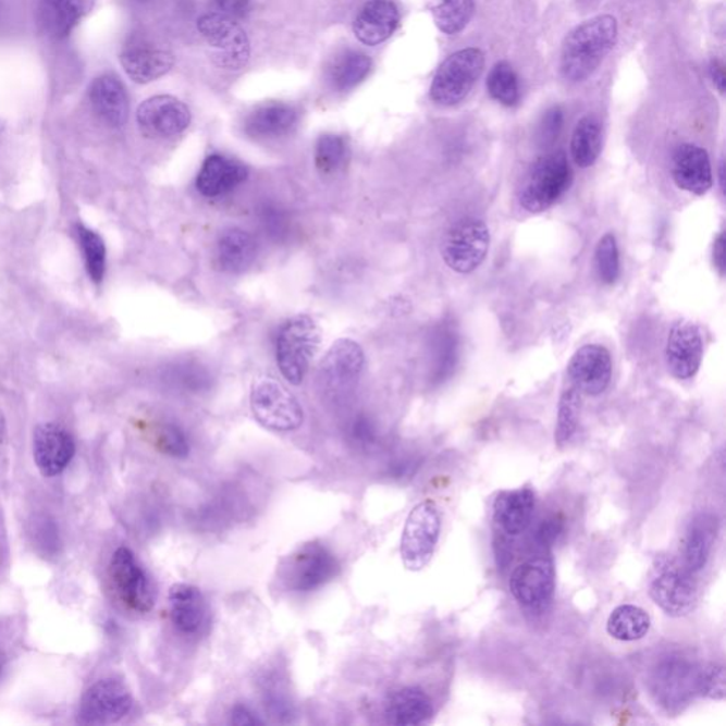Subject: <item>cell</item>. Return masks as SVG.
Listing matches in <instances>:
<instances>
[{"label":"cell","instance_id":"13","mask_svg":"<svg viewBox=\"0 0 726 726\" xmlns=\"http://www.w3.org/2000/svg\"><path fill=\"white\" fill-rule=\"evenodd\" d=\"M509 590L522 606L542 611L554 598V562L547 556L532 557L524 562L510 575Z\"/></svg>","mask_w":726,"mask_h":726},{"label":"cell","instance_id":"24","mask_svg":"<svg viewBox=\"0 0 726 726\" xmlns=\"http://www.w3.org/2000/svg\"><path fill=\"white\" fill-rule=\"evenodd\" d=\"M94 7L96 0H40V25L51 39L63 40L90 15Z\"/></svg>","mask_w":726,"mask_h":726},{"label":"cell","instance_id":"29","mask_svg":"<svg viewBox=\"0 0 726 726\" xmlns=\"http://www.w3.org/2000/svg\"><path fill=\"white\" fill-rule=\"evenodd\" d=\"M257 256L255 237L238 227L220 233L217 243L218 266L224 273L238 274L253 264Z\"/></svg>","mask_w":726,"mask_h":726},{"label":"cell","instance_id":"39","mask_svg":"<svg viewBox=\"0 0 726 726\" xmlns=\"http://www.w3.org/2000/svg\"><path fill=\"white\" fill-rule=\"evenodd\" d=\"M490 96L500 104L513 107L519 101V84L513 65L507 62L496 63L487 79Z\"/></svg>","mask_w":726,"mask_h":726},{"label":"cell","instance_id":"54","mask_svg":"<svg viewBox=\"0 0 726 726\" xmlns=\"http://www.w3.org/2000/svg\"><path fill=\"white\" fill-rule=\"evenodd\" d=\"M138 2H147V0H138Z\"/></svg>","mask_w":726,"mask_h":726},{"label":"cell","instance_id":"19","mask_svg":"<svg viewBox=\"0 0 726 726\" xmlns=\"http://www.w3.org/2000/svg\"><path fill=\"white\" fill-rule=\"evenodd\" d=\"M704 356L700 328L690 321H680L669 331L665 359L674 378L680 381L694 378Z\"/></svg>","mask_w":726,"mask_h":726},{"label":"cell","instance_id":"42","mask_svg":"<svg viewBox=\"0 0 726 726\" xmlns=\"http://www.w3.org/2000/svg\"><path fill=\"white\" fill-rule=\"evenodd\" d=\"M157 442L161 452L168 456L184 458L189 454V442L185 433L175 424H163L159 429Z\"/></svg>","mask_w":726,"mask_h":726},{"label":"cell","instance_id":"1","mask_svg":"<svg viewBox=\"0 0 726 726\" xmlns=\"http://www.w3.org/2000/svg\"><path fill=\"white\" fill-rule=\"evenodd\" d=\"M617 40V21L611 15L589 19L566 36L561 54V72L570 83L588 79Z\"/></svg>","mask_w":726,"mask_h":726},{"label":"cell","instance_id":"16","mask_svg":"<svg viewBox=\"0 0 726 726\" xmlns=\"http://www.w3.org/2000/svg\"><path fill=\"white\" fill-rule=\"evenodd\" d=\"M365 368V354L353 340H339L328 350L320 368L321 383L328 392L341 395L353 391Z\"/></svg>","mask_w":726,"mask_h":726},{"label":"cell","instance_id":"45","mask_svg":"<svg viewBox=\"0 0 726 726\" xmlns=\"http://www.w3.org/2000/svg\"><path fill=\"white\" fill-rule=\"evenodd\" d=\"M210 7H212V13L237 22L250 13L251 0H210Z\"/></svg>","mask_w":726,"mask_h":726},{"label":"cell","instance_id":"21","mask_svg":"<svg viewBox=\"0 0 726 726\" xmlns=\"http://www.w3.org/2000/svg\"><path fill=\"white\" fill-rule=\"evenodd\" d=\"M672 175L680 189L705 195L714 184L709 152L694 144H682L674 151Z\"/></svg>","mask_w":726,"mask_h":726},{"label":"cell","instance_id":"23","mask_svg":"<svg viewBox=\"0 0 726 726\" xmlns=\"http://www.w3.org/2000/svg\"><path fill=\"white\" fill-rule=\"evenodd\" d=\"M88 98L94 112L112 128H121L128 120V94L119 77L104 74L94 79Z\"/></svg>","mask_w":726,"mask_h":726},{"label":"cell","instance_id":"15","mask_svg":"<svg viewBox=\"0 0 726 726\" xmlns=\"http://www.w3.org/2000/svg\"><path fill=\"white\" fill-rule=\"evenodd\" d=\"M190 111L172 96H155L138 107L137 123L148 138L176 137L190 125Z\"/></svg>","mask_w":726,"mask_h":726},{"label":"cell","instance_id":"25","mask_svg":"<svg viewBox=\"0 0 726 726\" xmlns=\"http://www.w3.org/2000/svg\"><path fill=\"white\" fill-rule=\"evenodd\" d=\"M248 172L243 163L234 159L212 155L204 162L196 177V187L206 198H219L231 194L247 180Z\"/></svg>","mask_w":726,"mask_h":726},{"label":"cell","instance_id":"32","mask_svg":"<svg viewBox=\"0 0 726 726\" xmlns=\"http://www.w3.org/2000/svg\"><path fill=\"white\" fill-rule=\"evenodd\" d=\"M602 152V125L596 116L587 115L579 121L570 140V153L576 165L590 168Z\"/></svg>","mask_w":726,"mask_h":726},{"label":"cell","instance_id":"49","mask_svg":"<svg viewBox=\"0 0 726 726\" xmlns=\"http://www.w3.org/2000/svg\"><path fill=\"white\" fill-rule=\"evenodd\" d=\"M231 724L237 726H255L263 725L264 721L260 719L248 706L243 704L234 705L231 712Z\"/></svg>","mask_w":726,"mask_h":726},{"label":"cell","instance_id":"38","mask_svg":"<svg viewBox=\"0 0 726 726\" xmlns=\"http://www.w3.org/2000/svg\"><path fill=\"white\" fill-rule=\"evenodd\" d=\"M580 414V392L574 386L565 389L557 409V424L555 430V443L557 447H564L574 438L578 429Z\"/></svg>","mask_w":726,"mask_h":726},{"label":"cell","instance_id":"18","mask_svg":"<svg viewBox=\"0 0 726 726\" xmlns=\"http://www.w3.org/2000/svg\"><path fill=\"white\" fill-rule=\"evenodd\" d=\"M76 444L72 434L62 426L44 423L37 426L33 434V458L39 471L45 477L62 475L72 463Z\"/></svg>","mask_w":726,"mask_h":726},{"label":"cell","instance_id":"47","mask_svg":"<svg viewBox=\"0 0 726 726\" xmlns=\"http://www.w3.org/2000/svg\"><path fill=\"white\" fill-rule=\"evenodd\" d=\"M349 432L353 435L354 442L360 444V446H368L377 438V429H374L373 421L367 418V416L355 418L353 423H350Z\"/></svg>","mask_w":726,"mask_h":726},{"label":"cell","instance_id":"43","mask_svg":"<svg viewBox=\"0 0 726 726\" xmlns=\"http://www.w3.org/2000/svg\"><path fill=\"white\" fill-rule=\"evenodd\" d=\"M172 381L182 385V387L189 389V391H200L201 387L208 386L210 381L209 373L200 365L181 364L171 369Z\"/></svg>","mask_w":726,"mask_h":726},{"label":"cell","instance_id":"14","mask_svg":"<svg viewBox=\"0 0 726 726\" xmlns=\"http://www.w3.org/2000/svg\"><path fill=\"white\" fill-rule=\"evenodd\" d=\"M697 674L694 664L681 657H669L654 669L651 691L665 709L680 710L697 696Z\"/></svg>","mask_w":726,"mask_h":726},{"label":"cell","instance_id":"40","mask_svg":"<svg viewBox=\"0 0 726 726\" xmlns=\"http://www.w3.org/2000/svg\"><path fill=\"white\" fill-rule=\"evenodd\" d=\"M598 278L606 285L615 284L620 275V251L615 234L607 233L599 241L594 251Z\"/></svg>","mask_w":726,"mask_h":726},{"label":"cell","instance_id":"22","mask_svg":"<svg viewBox=\"0 0 726 726\" xmlns=\"http://www.w3.org/2000/svg\"><path fill=\"white\" fill-rule=\"evenodd\" d=\"M401 15L392 0H369L354 22L360 44L378 46L386 41L399 26Z\"/></svg>","mask_w":726,"mask_h":726},{"label":"cell","instance_id":"26","mask_svg":"<svg viewBox=\"0 0 726 726\" xmlns=\"http://www.w3.org/2000/svg\"><path fill=\"white\" fill-rule=\"evenodd\" d=\"M171 620L185 636L199 633L206 620V603L198 588L176 583L170 590Z\"/></svg>","mask_w":726,"mask_h":726},{"label":"cell","instance_id":"46","mask_svg":"<svg viewBox=\"0 0 726 726\" xmlns=\"http://www.w3.org/2000/svg\"><path fill=\"white\" fill-rule=\"evenodd\" d=\"M564 126V111L559 107L547 110L540 125V139L542 144L550 145L559 137Z\"/></svg>","mask_w":726,"mask_h":726},{"label":"cell","instance_id":"44","mask_svg":"<svg viewBox=\"0 0 726 726\" xmlns=\"http://www.w3.org/2000/svg\"><path fill=\"white\" fill-rule=\"evenodd\" d=\"M260 223L263 226L264 232L269 234L270 237L280 241L281 237H284L288 231V219L287 214L284 213L283 209H280L275 205H264L260 209Z\"/></svg>","mask_w":726,"mask_h":726},{"label":"cell","instance_id":"10","mask_svg":"<svg viewBox=\"0 0 726 726\" xmlns=\"http://www.w3.org/2000/svg\"><path fill=\"white\" fill-rule=\"evenodd\" d=\"M198 29L212 50L213 62L226 70H241L250 59V41L233 19L208 13L198 21Z\"/></svg>","mask_w":726,"mask_h":726},{"label":"cell","instance_id":"31","mask_svg":"<svg viewBox=\"0 0 726 726\" xmlns=\"http://www.w3.org/2000/svg\"><path fill=\"white\" fill-rule=\"evenodd\" d=\"M715 537V521L710 515L702 514L691 524L687 533L686 547H684V559L691 573H700L705 568Z\"/></svg>","mask_w":726,"mask_h":726},{"label":"cell","instance_id":"48","mask_svg":"<svg viewBox=\"0 0 726 726\" xmlns=\"http://www.w3.org/2000/svg\"><path fill=\"white\" fill-rule=\"evenodd\" d=\"M562 528H564V524H562L559 518L545 519V521H542L540 528H538L537 542L542 546H550L559 537Z\"/></svg>","mask_w":726,"mask_h":726},{"label":"cell","instance_id":"3","mask_svg":"<svg viewBox=\"0 0 726 726\" xmlns=\"http://www.w3.org/2000/svg\"><path fill=\"white\" fill-rule=\"evenodd\" d=\"M574 172L564 152L538 159L519 189V204L529 213L552 208L573 185Z\"/></svg>","mask_w":726,"mask_h":726},{"label":"cell","instance_id":"7","mask_svg":"<svg viewBox=\"0 0 726 726\" xmlns=\"http://www.w3.org/2000/svg\"><path fill=\"white\" fill-rule=\"evenodd\" d=\"M250 406L256 420L271 432H293L304 421L299 402L273 378H260L253 383Z\"/></svg>","mask_w":726,"mask_h":726},{"label":"cell","instance_id":"17","mask_svg":"<svg viewBox=\"0 0 726 726\" xmlns=\"http://www.w3.org/2000/svg\"><path fill=\"white\" fill-rule=\"evenodd\" d=\"M612 373V355L603 345H583L576 350L568 365L570 386L589 396H598L606 391L611 385Z\"/></svg>","mask_w":726,"mask_h":726},{"label":"cell","instance_id":"30","mask_svg":"<svg viewBox=\"0 0 726 726\" xmlns=\"http://www.w3.org/2000/svg\"><path fill=\"white\" fill-rule=\"evenodd\" d=\"M297 123L298 114L292 106L273 102L253 111L246 119L245 131L257 139L279 138L292 133Z\"/></svg>","mask_w":726,"mask_h":726},{"label":"cell","instance_id":"37","mask_svg":"<svg viewBox=\"0 0 726 726\" xmlns=\"http://www.w3.org/2000/svg\"><path fill=\"white\" fill-rule=\"evenodd\" d=\"M349 151L345 139L335 134H325L318 139L316 148V167L322 176H334L344 170L348 162Z\"/></svg>","mask_w":726,"mask_h":726},{"label":"cell","instance_id":"6","mask_svg":"<svg viewBox=\"0 0 726 726\" xmlns=\"http://www.w3.org/2000/svg\"><path fill=\"white\" fill-rule=\"evenodd\" d=\"M485 59L479 49H464L440 65L430 87V98L438 106L454 107L470 94L479 82Z\"/></svg>","mask_w":726,"mask_h":726},{"label":"cell","instance_id":"2","mask_svg":"<svg viewBox=\"0 0 726 726\" xmlns=\"http://www.w3.org/2000/svg\"><path fill=\"white\" fill-rule=\"evenodd\" d=\"M321 345V330L309 316H295L280 328L275 356L280 372L293 385H302Z\"/></svg>","mask_w":726,"mask_h":726},{"label":"cell","instance_id":"33","mask_svg":"<svg viewBox=\"0 0 726 726\" xmlns=\"http://www.w3.org/2000/svg\"><path fill=\"white\" fill-rule=\"evenodd\" d=\"M372 60L359 51H346L332 63L328 79L336 91H349L369 76Z\"/></svg>","mask_w":726,"mask_h":726},{"label":"cell","instance_id":"20","mask_svg":"<svg viewBox=\"0 0 726 726\" xmlns=\"http://www.w3.org/2000/svg\"><path fill=\"white\" fill-rule=\"evenodd\" d=\"M120 62L126 76L133 82L148 84L165 76L175 60L171 51L145 39H134L124 47Z\"/></svg>","mask_w":726,"mask_h":726},{"label":"cell","instance_id":"28","mask_svg":"<svg viewBox=\"0 0 726 726\" xmlns=\"http://www.w3.org/2000/svg\"><path fill=\"white\" fill-rule=\"evenodd\" d=\"M432 715L433 702L418 687L402 688L386 702L385 718L389 725H421L428 723Z\"/></svg>","mask_w":726,"mask_h":726},{"label":"cell","instance_id":"51","mask_svg":"<svg viewBox=\"0 0 726 726\" xmlns=\"http://www.w3.org/2000/svg\"><path fill=\"white\" fill-rule=\"evenodd\" d=\"M711 77L714 82L715 87L718 88L721 93L725 91V70L723 63L714 62L711 64Z\"/></svg>","mask_w":726,"mask_h":726},{"label":"cell","instance_id":"4","mask_svg":"<svg viewBox=\"0 0 726 726\" xmlns=\"http://www.w3.org/2000/svg\"><path fill=\"white\" fill-rule=\"evenodd\" d=\"M649 593L654 603L669 616L681 617L694 611L698 590L692 573L673 557L662 556L654 562L649 580Z\"/></svg>","mask_w":726,"mask_h":726},{"label":"cell","instance_id":"27","mask_svg":"<svg viewBox=\"0 0 726 726\" xmlns=\"http://www.w3.org/2000/svg\"><path fill=\"white\" fill-rule=\"evenodd\" d=\"M536 509V494L529 489L507 491L499 495L494 504V519L509 537L527 531Z\"/></svg>","mask_w":726,"mask_h":726},{"label":"cell","instance_id":"35","mask_svg":"<svg viewBox=\"0 0 726 726\" xmlns=\"http://www.w3.org/2000/svg\"><path fill=\"white\" fill-rule=\"evenodd\" d=\"M430 12L440 32L458 35L475 15V0H432Z\"/></svg>","mask_w":726,"mask_h":726},{"label":"cell","instance_id":"9","mask_svg":"<svg viewBox=\"0 0 726 726\" xmlns=\"http://www.w3.org/2000/svg\"><path fill=\"white\" fill-rule=\"evenodd\" d=\"M490 231L480 219H462L450 229L442 245L444 263L458 274H470L485 260Z\"/></svg>","mask_w":726,"mask_h":726},{"label":"cell","instance_id":"53","mask_svg":"<svg viewBox=\"0 0 726 726\" xmlns=\"http://www.w3.org/2000/svg\"><path fill=\"white\" fill-rule=\"evenodd\" d=\"M4 128H7V124H4V121L0 119V134L3 133Z\"/></svg>","mask_w":726,"mask_h":726},{"label":"cell","instance_id":"36","mask_svg":"<svg viewBox=\"0 0 726 726\" xmlns=\"http://www.w3.org/2000/svg\"><path fill=\"white\" fill-rule=\"evenodd\" d=\"M74 233L78 241L79 248L83 251L84 264L88 278L96 284L102 283L107 270V248L102 237L93 229L84 226L83 223H77L74 226Z\"/></svg>","mask_w":726,"mask_h":726},{"label":"cell","instance_id":"11","mask_svg":"<svg viewBox=\"0 0 726 726\" xmlns=\"http://www.w3.org/2000/svg\"><path fill=\"white\" fill-rule=\"evenodd\" d=\"M110 576L115 592L125 606L138 613L152 611L155 594L147 573L134 552L121 546L111 557Z\"/></svg>","mask_w":726,"mask_h":726},{"label":"cell","instance_id":"52","mask_svg":"<svg viewBox=\"0 0 726 726\" xmlns=\"http://www.w3.org/2000/svg\"><path fill=\"white\" fill-rule=\"evenodd\" d=\"M724 177H725L724 176V162L721 161V163H719V185H721V190H723V192L725 189V187H724L725 186L724 185Z\"/></svg>","mask_w":726,"mask_h":726},{"label":"cell","instance_id":"34","mask_svg":"<svg viewBox=\"0 0 726 726\" xmlns=\"http://www.w3.org/2000/svg\"><path fill=\"white\" fill-rule=\"evenodd\" d=\"M651 626L649 613L633 604H623L612 612L607 620V631L613 639L636 641L648 636Z\"/></svg>","mask_w":726,"mask_h":726},{"label":"cell","instance_id":"5","mask_svg":"<svg viewBox=\"0 0 726 726\" xmlns=\"http://www.w3.org/2000/svg\"><path fill=\"white\" fill-rule=\"evenodd\" d=\"M442 531V515L433 501L426 500L410 510L401 541L403 565L420 573L430 564Z\"/></svg>","mask_w":726,"mask_h":726},{"label":"cell","instance_id":"8","mask_svg":"<svg viewBox=\"0 0 726 726\" xmlns=\"http://www.w3.org/2000/svg\"><path fill=\"white\" fill-rule=\"evenodd\" d=\"M339 573L335 555L320 542H309L284 562L280 576L292 592L308 593L325 587Z\"/></svg>","mask_w":726,"mask_h":726},{"label":"cell","instance_id":"50","mask_svg":"<svg viewBox=\"0 0 726 726\" xmlns=\"http://www.w3.org/2000/svg\"><path fill=\"white\" fill-rule=\"evenodd\" d=\"M725 234L721 233L714 243V264L719 270L721 275L725 273L726 263Z\"/></svg>","mask_w":726,"mask_h":726},{"label":"cell","instance_id":"12","mask_svg":"<svg viewBox=\"0 0 726 726\" xmlns=\"http://www.w3.org/2000/svg\"><path fill=\"white\" fill-rule=\"evenodd\" d=\"M133 696L125 684L115 678L93 684L82 698L79 721L87 725L115 724L133 709Z\"/></svg>","mask_w":726,"mask_h":726},{"label":"cell","instance_id":"41","mask_svg":"<svg viewBox=\"0 0 726 726\" xmlns=\"http://www.w3.org/2000/svg\"><path fill=\"white\" fill-rule=\"evenodd\" d=\"M697 696L710 698V700H724L725 698V668L723 665L709 664L698 668Z\"/></svg>","mask_w":726,"mask_h":726}]
</instances>
